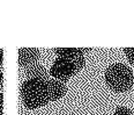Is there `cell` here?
Segmentation results:
<instances>
[{
	"mask_svg": "<svg viewBox=\"0 0 134 115\" xmlns=\"http://www.w3.org/2000/svg\"><path fill=\"white\" fill-rule=\"evenodd\" d=\"M47 80L49 79H27L22 84L20 94L24 107L36 109L50 102Z\"/></svg>",
	"mask_w": 134,
	"mask_h": 115,
	"instance_id": "cell-1",
	"label": "cell"
},
{
	"mask_svg": "<svg viewBox=\"0 0 134 115\" xmlns=\"http://www.w3.org/2000/svg\"><path fill=\"white\" fill-rule=\"evenodd\" d=\"M105 81L112 91L125 93L133 87V72L125 64H111L105 71Z\"/></svg>",
	"mask_w": 134,
	"mask_h": 115,
	"instance_id": "cell-2",
	"label": "cell"
},
{
	"mask_svg": "<svg viewBox=\"0 0 134 115\" xmlns=\"http://www.w3.org/2000/svg\"><path fill=\"white\" fill-rule=\"evenodd\" d=\"M85 63L86 59L83 54L73 55L69 57H58L50 69V74L55 80L66 83L69 78L83 69Z\"/></svg>",
	"mask_w": 134,
	"mask_h": 115,
	"instance_id": "cell-3",
	"label": "cell"
},
{
	"mask_svg": "<svg viewBox=\"0 0 134 115\" xmlns=\"http://www.w3.org/2000/svg\"><path fill=\"white\" fill-rule=\"evenodd\" d=\"M40 61V50L36 48H21L19 49V65L28 69L36 65Z\"/></svg>",
	"mask_w": 134,
	"mask_h": 115,
	"instance_id": "cell-4",
	"label": "cell"
},
{
	"mask_svg": "<svg viewBox=\"0 0 134 115\" xmlns=\"http://www.w3.org/2000/svg\"><path fill=\"white\" fill-rule=\"evenodd\" d=\"M47 86H49V94H50V101H57L60 98H63L66 94L67 88L65 84L55 79L47 80Z\"/></svg>",
	"mask_w": 134,
	"mask_h": 115,
	"instance_id": "cell-5",
	"label": "cell"
},
{
	"mask_svg": "<svg viewBox=\"0 0 134 115\" xmlns=\"http://www.w3.org/2000/svg\"><path fill=\"white\" fill-rule=\"evenodd\" d=\"M24 74H26L27 79H49L45 68L40 64H36L31 68L26 69Z\"/></svg>",
	"mask_w": 134,
	"mask_h": 115,
	"instance_id": "cell-6",
	"label": "cell"
},
{
	"mask_svg": "<svg viewBox=\"0 0 134 115\" xmlns=\"http://www.w3.org/2000/svg\"><path fill=\"white\" fill-rule=\"evenodd\" d=\"M54 51L58 57H69L77 54H85L87 51H90V49L88 48H57L54 49Z\"/></svg>",
	"mask_w": 134,
	"mask_h": 115,
	"instance_id": "cell-7",
	"label": "cell"
},
{
	"mask_svg": "<svg viewBox=\"0 0 134 115\" xmlns=\"http://www.w3.org/2000/svg\"><path fill=\"white\" fill-rule=\"evenodd\" d=\"M124 52L126 55L128 62L134 65V48H124Z\"/></svg>",
	"mask_w": 134,
	"mask_h": 115,
	"instance_id": "cell-8",
	"label": "cell"
},
{
	"mask_svg": "<svg viewBox=\"0 0 134 115\" xmlns=\"http://www.w3.org/2000/svg\"><path fill=\"white\" fill-rule=\"evenodd\" d=\"M113 115H132V112L130 108L125 107V106H120V107H117Z\"/></svg>",
	"mask_w": 134,
	"mask_h": 115,
	"instance_id": "cell-9",
	"label": "cell"
},
{
	"mask_svg": "<svg viewBox=\"0 0 134 115\" xmlns=\"http://www.w3.org/2000/svg\"><path fill=\"white\" fill-rule=\"evenodd\" d=\"M2 61H4V50L0 49V65H2Z\"/></svg>",
	"mask_w": 134,
	"mask_h": 115,
	"instance_id": "cell-10",
	"label": "cell"
},
{
	"mask_svg": "<svg viewBox=\"0 0 134 115\" xmlns=\"http://www.w3.org/2000/svg\"><path fill=\"white\" fill-rule=\"evenodd\" d=\"M2 102H4V94L0 92V106L2 105Z\"/></svg>",
	"mask_w": 134,
	"mask_h": 115,
	"instance_id": "cell-11",
	"label": "cell"
},
{
	"mask_svg": "<svg viewBox=\"0 0 134 115\" xmlns=\"http://www.w3.org/2000/svg\"><path fill=\"white\" fill-rule=\"evenodd\" d=\"M2 81H4V73L0 71V84H1Z\"/></svg>",
	"mask_w": 134,
	"mask_h": 115,
	"instance_id": "cell-12",
	"label": "cell"
},
{
	"mask_svg": "<svg viewBox=\"0 0 134 115\" xmlns=\"http://www.w3.org/2000/svg\"><path fill=\"white\" fill-rule=\"evenodd\" d=\"M0 115H4V107H2V105L0 106Z\"/></svg>",
	"mask_w": 134,
	"mask_h": 115,
	"instance_id": "cell-13",
	"label": "cell"
}]
</instances>
